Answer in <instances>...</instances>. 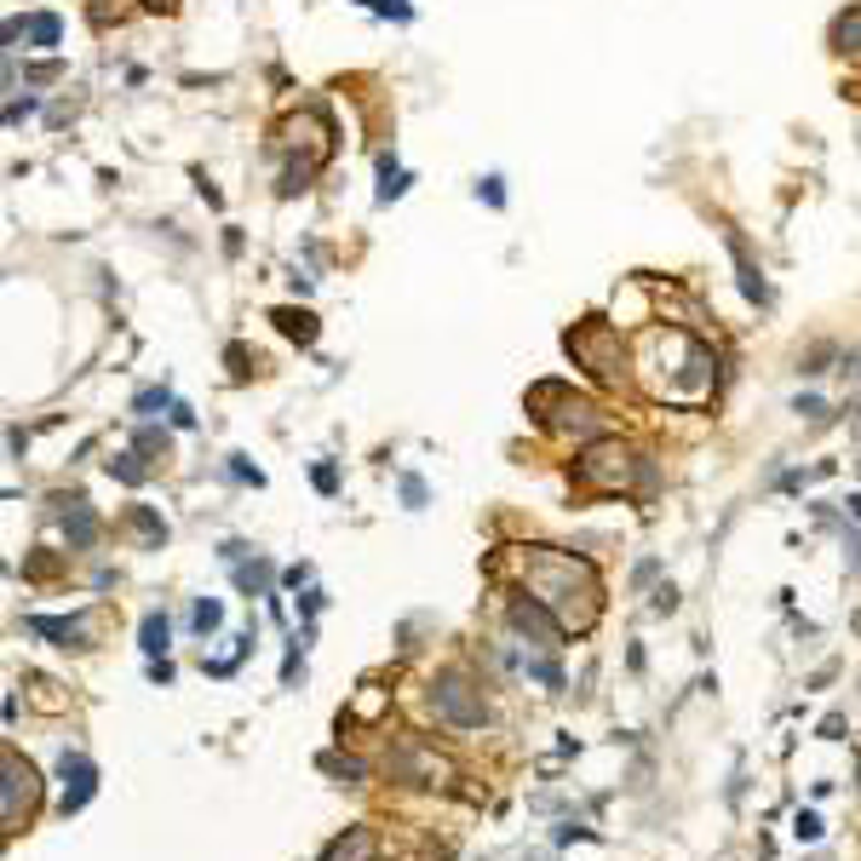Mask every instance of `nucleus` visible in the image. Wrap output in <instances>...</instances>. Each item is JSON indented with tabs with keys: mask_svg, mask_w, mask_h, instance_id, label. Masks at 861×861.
I'll return each mask as SVG.
<instances>
[{
	"mask_svg": "<svg viewBox=\"0 0 861 861\" xmlns=\"http://www.w3.org/2000/svg\"><path fill=\"white\" fill-rule=\"evenodd\" d=\"M523 569H528V592H535L540 603H551V610L563 615V626H592V615H597V574L580 563V557L551 551V546H528Z\"/></svg>",
	"mask_w": 861,
	"mask_h": 861,
	"instance_id": "f257e3e1",
	"label": "nucleus"
},
{
	"mask_svg": "<svg viewBox=\"0 0 861 861\" xmlns=\"http://www.w3.org/2000/svg\"><path fill=\"white\" fill-rule=\"evenodd\" d=\"M431 706H437V718L460 724V729H477V724L489 718V713H483V695H477L460 672H443L437 683H431Z\"/></svg>",
	"mask_w": 861,
	"mask_h": 861,
	"instance_id": "f03ea898",
	"label": "nucleus"
},
{
	"mask_svg": "<svg viewBox=\"0 0 861 861\" xmlns=\"http://www.w3.org/2000/svg\"><path fill=\"white\" fill-rule=\"evenodd\" d=\"M512 626L523 631V638H535L540 649H563V620H551V603H540V597H517Z\"/></svg>",
	"mask_w": 861,
	"mask_h": 861,
	"instance_id": "7ed1b4c3",
	"label": "nucleus"
},
{
	"mask_svg": "<svg viewBox=\"0 0 861 861\" xmlns=\"http://www.w3.org/2000/svg\"><path fill=\"white\" fill-rule=\"evenodd\" d=\"M626 460H631L626 448H592L586 460H580V477H586V483H597V489H620L626 471H631Z\"/></svg>",
	"mask_w": 861,
	"mask_h": 861,
	"instance_id": "20e7f679",
	"label": "nucleus"
},
{
	"mask_svg": "<svg viewBox=\"0 0 861 861\" xmlns=\"http://www.w3.org/2000/svg\"><path fill=\"white\" fill-rule=\"evenodd\" d=\"M30 804H35V770L18 752H7V821L18 827V809L30 816Z\"/></svg>",
	"mask_w": 861,
	"mask_h": 861,
	"instance_id": "39448f33",
	"label": "nucleus"
},
{
	"mask_svg": "<svg viewBox=\"0 0 861 861\" xmlns=\"http://www.w3.org/2000/svg\"><path fill=\"white\" fill-rule=\"evenodd\" d=\"M92 798V764L87 758H64V809H81Z\"/></svg>",
	"mask_w": 861,
	"mask_h": 861,
	"instance_id": "423d86ee",
	"label": "nucleus"
},
{
	"mask_svg": "<svg viewBox=\"0 0 861 861\" xmlns=\"http://www.w3.org/2000/svg\"><path fill=\"white\" fill-rule=\"evenodd\" d=\"M30 631H41V638H58V649H81V644H87V620H53V615H35Z\"/></svg>",
	"mask_w": 861,
	"mask_h": 861,
	"instance_id": "0eeeda50",
	"label": "nucleus"
},
{
	"mask_svg": "<svg viewBox=\"0 0 861 861\" xmlns=\"http://www.w3.org/2000/svg\"><path fill=\"white\" fill-rule=\"evenodd\" d=\"M368 856H373V832H368V827H350L345 839L327 845V856H322V861H368Z\"/></svg>",
	"mask_w": 861,
	"mask_h": 861,
	"instance_id": "6e6552de",
	"label": "nucleus"
},
{
	"mask_svg": "<svg viewBox=\"0 0 861 861\" xmlns=\"http://www.w3.org/2000/svg\"><path fill=\"white\" fill-rule=\"evenodd\" d=\"M396 770H402V775H425V781H443V775H448L443 758H431V752H420V747H414V752H402V758H396Z\"/></svg>",
	"mask_w": 861,
	"mask_h": 861,
	"instance_id": "1a4fd4ad",
	"label": "nucleus"
},
{
	"mask_svg": "<svg viewBox=\"0 0 861 861\" xmlns=\"http://www.w3.org/2000/svg\"><path fill=\"white\" fill-rule=\"evenodd\" d=\"M23 35H30L35 46H58V35H64V23H58L53 12H41V18H30V23H23Z\"/></svg>",
	"mask_w": 861,
	"mask_h": 861,
	"instance_id": "9d476101",
	"label": "nucleus"
},
{
	"mask_svg": "<svg viewBox=\"0 0 861 861\" xmlns=\"http://www.w3.org/2000/svg\"><path fill=\"white\" fill-rule=\"evenodd\" d=\"M379 179H385V185H379V201H396L402 190H409V172H402L396 161H385V167H379Z\"/></svg>",
	"mask_w": 861,
	"mask_h": 861,
	"instance_id": "9b49d317",
	"label": "nucleus"
},
{
	"mask_svg": "<svg viewBox=\"0 0 861 861\" xmlns=\"http://www.w3.org/2000/svg\"><path fill=\"white\" fill-rule=\"evenodd\" d=\"M219 620H224V610H219V603H213V597H201V603H195V610H190V626L201 631V638H208V631H213Z\"/></svg>",
	"mask_w": 861,
	"mask_h": 861,
	"instance_id": "f8f14e48",
	"label": "nucleus"
},
{
	"mask_svg": "<svg viewBox=\"0 0 861 861\" xmlns=\"http://www.w3.org/2000/svg\"><path fill=\"white\" fill-rule=\"evenodd\" d=\"M167 649V615H144V655Z\"/></svg>",
	"mask_w": 861,
	"mask_h": 861,
	"instance_id": "ddd939ff",
	"label": "nucleus"
},
{
	"mask_svg": "<svg viewBox=\"0 0 861 861\" xmlns=\"http://www.w3.org/2000/svg\"><path fill=\"white\" fill-rule=\"evenodd\" d=\"M276 322H282V334H299V339H311V334H316L311 316H293V311H276Z\"/></svg>",
	"mask_w": 861,
	"mask_h": 861,
	"instance_id": "4468645a",
	"label": "nucleus"
},
{
	"mask_svg": "<svg viewBox=\"0 0 861 861\" xmlns=\"http://www.w3.org/2000/svg\"><path fill=\"white\" fill-rule=\"evenodd\" d=\"M816 832H821V821H816V816H809V809H804V816H798V839H816Z\"/></svg>",
	"mask_w": 861,
	"mask_h": 861,
	"instance_id": "2eb2a0df",
	"label": "nucleus"
},
{
	"mask_svg": "<svg viewBox=\"0 0 861 861\" xmlns=\"http://www.w3.org/2000/svg\"><path fill=\"white\" fill-rule=\"evenodd\" d=\"M477 195H489V201H494V208H500V201H505V190H500V179H483V185H477Z\"/></svg>",
	"mask_w": 861,
	"mask_h": 861,
	"instance_id": "dca6fc26",
	"label": "nucleus"
},
{
	"mask_svg": "<svg viewBox=\"0 0 861 861\" xmlns=\"http://www.w3.org/2000/svg\"><path fill=\"white\" fill-rule=\"evenodd\" d=\"M149 7H172V0H149Z\"/></svg>",
	"mask_w": 861,
	"mask_h": 861,
	"instance_id": "f3484780",
	"label": "nucleus"
}]
</instances>
